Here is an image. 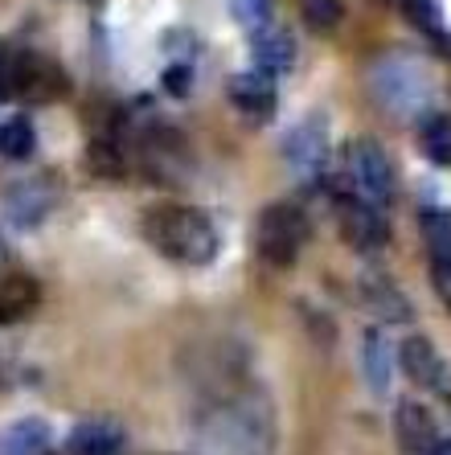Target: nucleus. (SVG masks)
I'll list each match as a JSON object with an SVG mask.
<instances>
[{"instance_id": "obj_18", "label": "nucleus", "mask_w": 451, "mask_h": 455, "mask_svg": "<svg viewBox=\"0 0 451 455\" xmlns=\"http://www.w3.org/2000/svg\"><path fill=\"white\" fill-rule=\"evenodd\" d=\"M33 148H37V136H33V124L25 116H12L0 124V156L29 160Z\"/></svg>"}, {"instance_id": "obj_7", "label": "nucleus", "mask_w": 451, "mask_h": 455, "mask_svg": "<svg viewBox=\"0 0 451 455\" xmlns=\"http://www.w3.org/2000/svg\"><path fill=\"white\" fill-rule=\"evenodd\" d=\"M336 213H341V234H345V243L353 251L374 254L386 246V238H390L386 218H382V210L361 202L357 193H349V189L336 193Z\"/></svg>"}, {"instance_id": "obj_25", "label": "nucleus", "mask_w": 451, "mask_h": 455, "mask_svg": "<svg viewBox=\"0 0 451 455\" xmlns=\"http://www.w3.org/2000/svg\"><path fill=\"white\" fill-rule=\"evenodd\" d=\"M431 279L439 287L443 304L451 307V254H431Z\"/></svg>"}, {"instance_id": "obj_21", "label": "nucleus", "mask_w": 451, "mask_h": 455, "mask_svg": "<svg viewBox=\"0 0 451 455\" xmlns=\"http://www.w3.org/2000/svg\"><path fill=\"white\" fill-rule=\"evenodd\" d=\"M86 160H91V172H99V177H124L127 172V156H124V148L116 144V136L95 140L91 152H86Z\"/></svg>"}, {"instance_id": "obj_14", "label": "nucleus", "mask_w": 451, "mask_h": 455, "mask_svg": "<svg viewBox=\"0 0 451 455\" xmlns=\"http://www.w3.org/2000/svg\"><path fill=\"white\" fill-rule=\"evenodd\" d=\"M119 447H124V431H119V423H107V419L78 423L66 439L70 455H119Z\"/></svg>"}, {"instance_id": "obj_3", "label": "nucleus", "mask_w": 451, "mask_h": 455, "mask_svg": "<svg viewBox=\"0 0 451 455\" xmlns=\"http://www.w3.org/2000/svg\"><path fill=\"white\" fill-rule=\"evenodd\" d=\"M70 95V78L50 53L37 50H0V99L58 103Z\"/></svg>"}, {"instance_id": "obj_5", "label": "nucleus", "mask_w": 451, "mask_h": 455, "mask_svg": "<svg viewBox=\"0 0 451 455\" xmlns=\"http://www.w3.org/2000/svg\"><path fill=\"white\" fill-rule=\"evenodd\" d=\"M349 189L374 210L390 205L394 197V169H390L386 148L374 136H357L349 144Z\"/></svg>"}, {"instance_id": "obj_2", "label": "nucleus", "mask_w": 451, "mask_h": 455, "mask_svg": "<svg viewBox=\"0 0 451 455\" xmlns=\"http://www.w3.org/2000/svg\"><path fill=\"white\" fill-rule=\"evenodd\" d=\"M205 435L218 455H271L275 427L271 406L259 394H238L230 403H221L205 423Z\"/></svg>"}, {"instance_id": "obj_16", "label": "nucleus", "mask_w": 451, "mask_h": 455, "mask_svg": "<svg viewBox=\"0 0 451 455\" xmlns=\"http://www.w3.org/2000/svg\"><path fill=\"white\" fill-rule=\"evenodd\" d=\"M390 370H394V349H390V340L382 337L378 329H369L366 337H361V373H366L369 390L386 394L390 390Z\"/></svg>"}, {"instance_id": "obj_6", "label": "nucleus", "mask_w": 451, "mask_h": 455, "mask_svg": "<svg viewBox=\"0 0 451 455\" xmlns=\"http://www.w3.org/2000/svg\"><path fill=\"white\" fill-rule=\"evenodd\" d=\"M374 86H378L382 103H386L390 111H399V116H415L431 95V83L415 58H386V62L374 70Z\"/></svg>"}, {"instance_id": "obj_1", "label": "nucleus", "mask_w": 451, "mask_h": 455, "mask_svg": "<svg viewBox=\"0 0 451 455\" xmlns=\"http://www.w3.org/2000/svg\"><path fill=\"white\" fill-rule=\"evenodd\" d=\"M144 238L181 267H210L218 259V226L193 205H152L144 213Z\"/></svg>"}, {"instance_id": "obj_28", "label": "nucleus", "mask_w": 451, "mask_h": 455, "mask_svg": "<svg viewBox=\"0 0 451 455\" xmlns=\"http://www.w3.org/2000/svg\"><path fill=\"white\" fill-rule=\"evenodd\" d=\"M443 50H447V58H451V37H443Z\"/></svg>"}, {"instance_id": "obj_26", "label": "nucleus", "mask_w": 451, "mask_h": 455, "mask_svg": "<svg viewBox=\"0 0 451 455\" xmlns=\"http://www.w3.org/2000/svg\"><path fill=\"white\" fill-rule=\"evenodd\" d=\"M165 91L168 95H177V99H185L189 95V62H173L165 70Z\"/></svg>"}, {"instance_id": "obj_8", "label": "nucleus", "mask_w": 451, "mask_h": 455, "mask_svg": "<svg viewBox=\"0 0 451 455\" xmlns=\"http://www.w3.org/2000/svg\"><path fill=\"white\" fill-rule=\"evenodd\" d=\"M53 202H58L53 177H29V180L9 185V193H4V213H9L21 230H33V226L45 222V213L53 210Z\"/></svg>"}, {"instance_id": "obj_9", "label": "nucleus", "mask_w": 451, "mask_h": 455, "mask_svg": "<svg viewBox=\"0 0 451 455\" xmlns=\"http://www.w3.org/2000/svg\"><path fill=\"white\" fill-rule=\"evenodd\" d=\"M284 156H287V164H292V172H300V177H316V172L325 169L328 136H325L320 116H312L300 127H292V136L284 140Z\"/></svg>"}, {"instance_id": "obj_22", "label": "nucleus", "mask_w": 451, "mask_h": 455, "mask_svg": "<svg viewBox=\"0 0 451 455\" xmlns=\"http://www.w3.org/2000/svg\"><path fill=\"white\" fill-rule=\"evenodd\" d=\"M402 12H407V21L415 29H423L427 37H439L443 42V9L439 0H399Z\"/></svg>"}, {"instance_id": "obj_12", "label": "nucleus", "mask_w": 451, "mask_h": 455, "mask_svg": "<svg viewBox=\"0 0 451 455\" xmlns=\"http://www.w3.org/2000/svg\"><path fill=\"white\" fill-rule=\"evenodd\" d=\"M226 95H230V103L238 107L242 116H251V119H271L275 116V83L267 75H259V70H251V75H234L230 86H226Z\"/></svg>"}, {"instance_id": "obj_11", "label": "nucleus", "mask_w": 451, "mask_h": 455, "mask_svg": "<svg viewBox=\"0 0 451 455\" xmlns=\"http://www.w3.org/2000/svg\"><path fill=\"white\" fill-rule=\"evenodd\" d=\"M394 439L410 455H431L439 443V423L423 403H399L394 411Z\"/></svg>"}, {"instance_id": "obj_24", "label": "nucleus", "mask_w": 451, "mask_h": 455, "mask_svg": "<svg viewBox=\"0 0 451 455\" xmlns=\"http://www.w3.org/2000/svg\"><path fill=\"white\" fill-rule=\"evenodd\" d=\"M234 12H238V21H246L251 29L267 25V12H271V0H230Z\"/></svg>"}, {"instance_id": "obj_19", "label": "nucleus", "mask_w": 451, "mask_h": 455, "mask_svg": "<svg viewBox=\"0 0 451 455\" xmlns=\"http://www.w3.org/2000/svg\"><path fill=\"white\" fill-rule=\"evenodd\" d=\"M366 304L374 307V312H382L386 320H410V304L399 296V287L390 283V279L382 275H369L366 279Z\"/></svg>"}, {"instance_id": "obj_27", "label": "nucleus", "mask_w": 451, "mask_h": 455, "mask_svg": "<svg viewBox=\"0 0 451 455\" xmlns=\"http://www.w3.org/2000/svg\"><path fill=\"white\" fill-rule=\"evenodd\" d=\"M431 455H451V439H439V443H435V451Z\"/></svg>"}, {"instance_id": "obj_10", "label": "nucleus", "mask_w": 451, "mask_h": 455, "mask_svg": "<svg viewBox=\"0 0 451 455\" xmlns=\"http://www.w3.org/2000/svg\"><path fill=\"white\" fill-rule=\"evenodd\" d=\"M399 365L415 386L423 390H447V365H443L439 349L427 337H407L399 345Z\"/></svg>"}, {"instance_id": "obj_23", "label": "nucleus", "mask_w": 451, "mask_h": 455, "mask_svg": "<svg viewBox=\"0 0 451 455\" xmlns=\"http://www.w3.org/2000/svg\"><path fill=\"white\" fill-rule=\"evenodd\" d=\"M300 17L312 33H333L345 9H341V0H300Z\"/></svg>"}, {"instance_id": "obj_4", "label": "nucleus", "mask_w": 451, "mask_h": 455, "mask_svg": "<svg viewBox=\"0 0 451 455\" xmlns=\"http://www.w3.org/2000/svg\"><path fill=\"white\" fill-rule=\"evenodd\" d=\"M308 243V218L300 205L275 202L259 218V259L271 267H292L300 246Z\"/></svg>"}, {"instance_id": "obj_20", "label": "nucleus", "mask_w": 451, "mask_h": 455, "mask_svg": "<svg viewBox=\"0 0 451 455\" xmlns=\"http://www.w3.org/2000/svg\"><path fill=\"white\" fill-rule=\"evenodd\" d=\"M419 144H423V152H427L435 164L451 169V119L447 116L427 119V124H423V132H419Z\"/></svg>"}, {"instance_id": "obj_15", "label": "nucleus", "mask_w": 451, "mask_h": 455, "mask_svg": "<svg viewBox=\"0 0 451 455\" xmlns=\"http://www.w3.org/2000/svg\"><path fill=\"white\" fill-rule=\"evenodd\" d=\"M42 291H37V279L21 275V271H0V324H12V320L29 316L37 307Z\"/></svg>"}, {"instance_id": "obj_13", "label": "nucleus", "mask_w": 451, "mask_h": 455, "mask_svg": "<svg viewBox=\"0 0 451 455\" xmlns=\"http://www.w3.org/2000/svg\"><path fill=\"white\" fill-rule=\"evenodd\" d=\"M251 58L259 62V75H284V70H292L295 62V45L292 37H287L284 29H275V25H259V29L251 33Z\"/></svg>"}, {"instance_id": "obj_17", "label": "nucleus", "mask_w": 451, "mask_h": 455, "mask_svg": "<svg viewBox=\"0 0 451 455\" xmlns=\"http://www.w3.org/2000/svg\"><path fill=\"white\" fill-rule=\"evenodd\" d=\"M45 447H50L45 419H21L9 435H0V455H42Z\"/></svg>"}]
</instances>
